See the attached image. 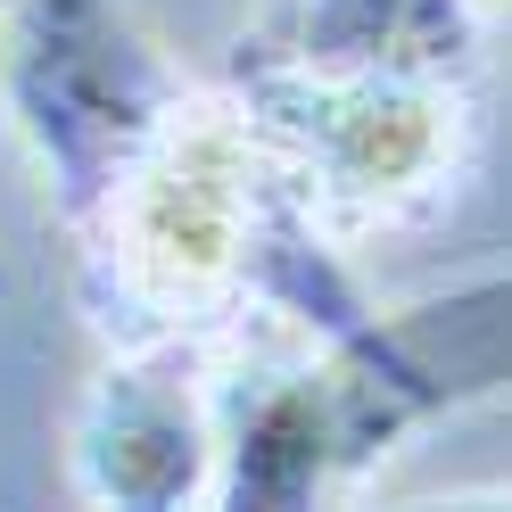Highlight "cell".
I'll return each mask as SVG.
<instances>
[{
    "mask_svg": "<svg viewBox=\"0 0 512 512\" xmlns=\"http://www.w3.org/2000/svg\"><path fill=\"white\" fill-rule=\"evenodd\" d=\"M9 17H17V0H0V42H9Z\"/></svg>",
    "mask_w": 512,
    "mask_h": 512,
    "instance_id": "cell-4",
    "label": "cell"
},
{
    "mask_svg": "<svg viewBox=\"0 0 512 512\" xmlns=\"http://www.w3.org/2000/svg\"><path fill=\"white\" fill-rule=\"evenodd\" d=\"M223 397L199 347H124L67 422V471L91 512H223Z\"/></svg>",
    "mask_w": 512,
    "mask_h": 512,
    "instance_id": "cell-3",
    "label": "cell"
},
{
    "mask_svg": "<svg viewBox=\"0 0 512 512\" xmlns=\"http://www.w3.org/2000/svg\"><path fill=\"white\" fill-rule=\"evenodd\" d=\"M471 0H273L223 91L331 248L422 232L463 199L488 133Z\"/></svg>",
    "mask_w": 512,
    "mask_h": 512,
    "instance_id": "cell-1",
    "label": "cell"
},
{
    "mask_svg": "<svg viewBox=\"0 0 512 512\" xmlns=\"http://www.w3.org/2000/svg\"><path fill=\"white\" fill-rule=\"evenodd\" d=\"M190 91L199 83L116 0H17L0 42V100L67 232L133 174V157L166 133Z\"/></svg>",
    "mask_w": 512,
    "mask_h": 512,
    "instance_id": "cell-2",
    "label": "cell"
}]
</instances>
